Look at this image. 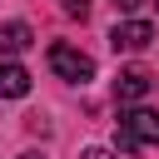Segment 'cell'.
<instances>
[{
  "mask_svg": "<svg viewBox=\"0 0 159 159\" xmlns=\"http://www.w3.org/2000/svg\"><path fill=\"white\" fill-rule=\"evenodd\" d=\"M159 144V114L154 109H124L119 114V149Z\"/></svg>",
  "mask_w": 159,
  "mask_h": 159,
  "instance_id": "obj_1",
  "label": "cell"
},
{
  "mask_svg": "<svg viewBox=\"0 0 159 159\" xmlns=\"http://www.w3.org/2000/svg\"><path fill=\"white\" fill-rule=\"evenodd\" d=\"M50 70H55L60 80H70V84L94 80V60H89L84 50H75V45H50Z\"/></svg>",
  "mask_w": 159,
  "mask_h": 159,
  "instance_id": "obj_2",
  "label": "cell"
},
{
  "mask_svg": "<svg viewBox=\"0 0 159 159\" xmlns=\"http://www.w3.org/2000/svg\"><path fill=\"white\" fill-rule=\"evenodd\" d=\"M109 45L124 50V55H139V50L154 45V25H149V20H119V25L109 30Z\"/></svg>",
  "mask_w": 159,
  "mask_h": 159,
  "instance_id": "obj_3",
  "label": "cell"
},
{
  "mask_svg": "<svg viewBox=\"0 0 159 159\" xmlns=\"http://www.w3.org/2000/svg\"><path fill=\"white\" fill-rule=\"evenodd\" d=\"M154 89V75L144 70V65H129V70H119V80H114V99L119 104H134V99H144Z\"/></svg>",
  "mask_w": 159,
  "mask_h": 159,
  "instance_id": "obj_4",
  "label": "cell"
},
{
  "mask_svg": "<svg viewBox=\"0 0 159 159\" xmlns=\"http://www.w3.org/2000/svg\"><path fill=\"white\" fill-rule=\"evenodd\" d=\"M30 94V70L15 60H0V99H25Z\"/></svg>",
  "mask_w": 159,
  "mask_h": 159,
  "instance_id": "obj_5",
  "label": "cell"
},
{
  "mask_svg": "<svg viewBox=\"0 0 159 159\" xmlns=\"http://www.w3.org/2000/svg\"><path fill=\"white\" fill-rule=\"evenodd\" d=\"M30 25L25 20H10V25H0V55L10 60V55H20V50H30Z\"/></svg>",
  "mask_w": 159,
  "mask_h": 159,
  "instance_id": "obj_6",
  "label": "cell"
},
{
  "mask_svg": "<svg viewBox=\"0 0 159 159\" xmlns=\"http://www.w3.org/2000/svg\"><path fill=\"white\" fill-rule=\"evenodd\" d=\"M60 10L75 15V20H84V15H89V0H60Z\"/></svg>",
  "mask_w": 159,
  "mask_h": 159,
  "instance_id": "obj_7",
  "label": "cell"
},
{
  "mask_svg": "<svg viewBox=\"0 0 159 159\" xmlns=\"http://www.w3.org/2000/svg\"><path fill=\"white\" fill-rule=\"evenodd\" d=\"M80 159H119V154H114V149H104V144H89Z\"/></svg>",
  "mask_w": 159,
  "mask_h": 159,
  "instance_id": "obj_8",
  "label": "cell"
},
{
  "mask_svg": "<svg viewBox=\"0 0 159 159\" xmlns=\"http://www.w3.org/2000/svg\"><path fill=\"white\" fill-rule=\"evenodd\" d=\"M109 5H114V10H124V15H129V10H139V5H144V0H109Z\"/></svg>",
  "mask_w": 159,
  "mask_h": 159,
  "instance_id": "obj_9",
  "label": "cell"
},
{
  "mask_svg": "<svg viewBox=\"0 0 159 159\" xmlns=\"http://www.w3.org/2000/svg\"><path fill=\"white\" fill-rule=\"evenodd\" d=\"M20 159H45V154H20Z\"/></svg>",
  "mask_w": 159,
  "mask_h": 159,
  "instance_id": "obj_10",
  "label": "cell"
},
{
  "mask_svg": "<svg viewBox=\"0 0 159 159\" xmlns=\"http://www.w3.org/2000/svg\"><path fill=\"white\" fill-rule=\"evenodd\" d=\"M154 5H159V0H154Z\"/></svg>",
  "mask_w": 159,
  "mask_h": 159,
  "instance_id": "obj_11",
  "label": "cell"
}]
</instances>
